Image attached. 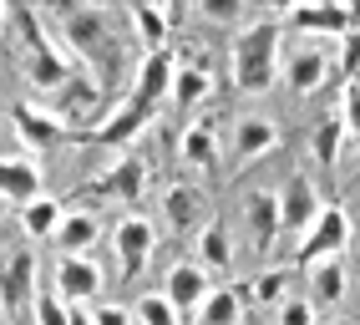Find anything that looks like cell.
Listing matches in <instances>:
<instances>
[{
  "label": "cell",
  "mask_w": 360,
  "mask_h": 325,
  "mask_svg": "<svg viewBox=\"0 0 360 325\" xmlns=\"http://www.w3.org/2000/svg\"><path fill=\"white\" fill-rule=\"evenodd\" d=\"M203 189H193V183H173L162 198V214H167V229H178V234H188V229H198L203 219Z\"/></svg>",
  "instance_id": "obj_20"
},
{
  "label": "cell",
  "mask_w": 360,
  "mask_h": 325,
  "mask_svg": "<svg viewBox=\"0 0 360 325\" xmlns=\"http://www.w3.org/2000/svg\"><path fill=\"white\" fill-rule=\"evenodd\" d=\"M340 143H345V117L330 112V117H320V127L309 132V148H315L320 168H335V162H340Z\"/></svg>",
  "instance_id": "obj_26"
},
{
  "label": "cell",
  "mask_w": 360,
  "mask_h": 325,
  "mask_svg": "<svg viewBox=\"0 0 360 325\" xmlns=\"http://www.w3.org/2000/svg\"><path fill=\"white\" fill-rule=\"evenodd\" d=\"M208 20H238V6H224V0H208V6H198Z\"/></svg>",
  "instance_id": "obj_36"
},
{
  "label": "cell",
  "mask_w": 360,
  "mask_h": 325,
  "mask_svg": "<svg viewBox=\"0 0 360 325\" xmlns=\"http://www.w3.org/2000/svg\"><path fill=\"white\" fill-rule=\"evenodd\" d=\"M97 325H132V310H122V305H102V310H97Z\"/></svg>",
  "instance_id": "obj_35"
},
{
  "label": "cell",
  "mask_w": 360,
  "mask_h": 325,
  "mask_svg": "<svg viewBox=\"0 0 360 325\" xmlns=\"http://www.w3.org/2000/svg\"><path fill=\"white\" fill-rule=\"evenodd\" d=\"M56 26H61V41L77 51V66H86V77H97L102 91H107L117 82V66H122L117 15L107 6H61Z\"/></svg>",
  "instance_id": "obj_1"
},
{
  "label": "cell",
  "mask_w": 360,
  "mask_h": 325,
  "mask_svg": "<svg viewBox=\"0 0 360 325\" xmlns=\"http://www.w3.org/2000/svg\"><path fill=\"white\" fill-rule=\"evenodd\" d=\"M97 234H102V224H97V214H77V208H71V214L61 219V229H56V244H61V254H86L91 244H97Z\"/></svg>",
  "instance_id": "obj_25"
},
{
  "label": "cell",
  "mask_w": 360,
  "mask_h": 325,
  "mask_svg": "<svg viewBox=\"0 0 360 325\" xmlns=\"http://www.w3.org/2000/svg\"><path fill=\"white\" fill-rule=\"evenodd\" d=\"M97 290H102V269L91 265L86 254H61V265H56V295L66 300V305H86Z\"/></svg>",
  "instance_id": "obj_12"
},
{
  "label": "cell",
  "mask_w": 360,
  "mask_h": 325,
  "mask_svg": "<svg viewBox=\"0 0 360 325\" xmlns=\"http://www.w3.org/2000/svg\"><path fill=\"white\" fill-rule=\"evenodd\" d=\"M132 26H137V41L148 46V51H167V41H173V20L183 15L178 6H132Z\"/></svg>",
  "instance_id": "obj_19"
},
{
  "label": "cell",
  "mask_w": 360,
  "mask_h": 325,
  "mask_svg": "<svg viewBox=\"0 0 360 325\" xmlns=\"http://www.w3.org/2000/svg\"><path fill=\"white\" fill-rule=\"evenodd\" d=\"M0 193H6L11 203H36L41 198V162L26 158V153H6L0 158Z\"/></svg>",
  "instance_id": "obj_13"
},
{
  "label": "cell",
  "mask_w": 360,
  "mask_h": 325,
  "mask_svg": "<svg viewBox=\"0 0 360 325\" xmlns=\"http://www.w3.org/2000/svg\"><path fill=\"white\" fill-rule=\"evenodd\" d=\"M71 325H97V315L82 310V305H71Z\"/></svg>",
  "instance_id": "obj_37"
},
{
  "label": "cell",
  "mask_w": 360,
  "mask_h": 325,
  "mask_svg": "<svg viewBox=\"0 0 360 325\" xmlns=\"http://www.w3.org/2000/svg\"><path fill=\"white\" fill-rule=\"evenodd\" d=\"M36 249H11L0 260V310L11 325H31L36 320Z\"/></svg>",
  "instance_id": "obj_4"
},
{
  "label": "cell",
  "mask_w": 360,
  "mask_h": 325,
  "mask_svg": "<svg viewBox=\"0 0 360 325\" xmlns=\"http://www.w3.org/2000/svg\"><path fill=\"white\" fill-rule=\"evenodd\" d=\"M61 203L56 198H36V203H26L20 208V229H26L31 239H56V229H61Z\"/></svg>",
  "instance_id": "obj_27"
},
{
  "label": "cell",
  "mask_w": 360,
  "mask_h": 325,
  "mask_svg": "<svg viewBox=\"0 0 360 325\" xmlns=\"http://www.w3.org/2000/svg\"><path fill=\"white\" fill-rule=\"evenodd\" d=\"M309 295H315V305H325V310L345 300V260H340V254L309 265Z\"/></svg>",
  "instance_id": "obj_23"
},
{
  "label": "cell",
  "mask_w": 360,
  "mask_h": 325,
  "mask_svg": "<svg viewBox=\"0 0 360 325\" xmlns=\"http://www.w3.org/2000/svg\"><path fill=\"white\" fill-rule=\"evenodd\" d=\"M153 117H158V112H148V107H137L132 97H122V102H117V107H112V112H107V117L91 127L86 137H91V143H102V148H127V143H132V137L148 127Z\"/></svg>",
  "instance_id": "obj_10"
},
{
  "label": "cell",
  "mask_w": 360,
  "mask_h": 325,
  "mask_svg": "<svg viewBox=\"0 0 360 325\" xmlns=\"http://www.w3.org/2000/svg\"><path fill=\"white\" fill-rule=\"evenodd\" d=\"M355 72H360V31H350V36H345V51H340V77L350 82Z\"/></svg>",
  "instance_id": "obj_34"
},
{
  "label": "cell",
  "mask_w": 360,
  "mask_h": 325,
  "mask_svg": "<svg viewBox=\"0 0 360 325\" xmlns=\"http://www.w3.org/2000/svg\"><path fill=\"white\" fill-rule=\"evenodd\" d=\"M244 229H249V249L254 254H269V244L279 234V198L269 189H254L244 198Z\"/></svg>",
  "instance_id": "obj_14"
},
{
  "label": "cell",
  "mask_w": 360,
  "mask_h": 325,
  "mask_svg": "<svg viewBox=\"0 0 360 325\" xmlns=\"http://www.w3.org/2000/svg\"><path fill=\"white\" fill-rule=\"evenodd\" d=\"M142 183H148V162L142 158H122L117 168H107L91 193H107V198H122V203H142Z\"/></svg>",
  "instance_id": "obj_16"
},
{
  "label": "cell",
  "mask_w": 360,
  "mask_h": 325,
  "mask_svg": "<svg viewBox=\"0 0 360 325\" xmlns=\"http://www.w3.org/2000/svg\"><path fill=\"white\" fill-rule=\"evenodd\" d=\"M330 51L325 46H295L290 51V87L300 91V97H309V91H320L330 82Z\"/></svg>",
  "instance_id": "obj_15"
},
{
  "label": "cell",
  "mask_w": 360,
  "mask_h": 325,
  "mask_svg": "<svg viewBox=\"0 0 360 325\" xmlns=\"http://www.w3.org/2000/svg\"><path fill=\"white\" fill-rule=\"evenodd\" d=\"M11 26H15V46H20V66H26V77L36 91H56L71 82V61L56 51V41L46 36L41 15L36 11H11Z\"/></svg>",
  "instance_id": "obj_2"
},
{
  "label": "cell",
  "mask_w": 360,
  "mask_h": 325,
  "mask_svg": "<svg viewBox=\"0 0 360 325\" xmlns=\"http://www.w3.org/2000/svg\"><path fill=\"white\" fill-rule=\"evenodd\" d=\"M290 26L309 31V36H350L355 20H350L345 6H325V0H320V6H295L290 11Z\"/></svg>",
  "instance_id": "obj_18"
},
{
  "label": "cell",
  "mask_w": 360,
  "mask_h": 325,
  "mask_svg": "<svg viewBox=\"0 0 360 325\" xmlns=\"http://www.w3.org/2000/svg\"><path fill=\"white\" fill-rule=\"evenodd\" d=\"M198 325H238V290H229V285L208 290L203 310H198Z\"/></svg>",
  "instance_id": "obj_28"
},
{
  "label": "cell",
  "mask_w": 360,
  "mask_h": 325,
  "mask_svg": "<svg viewBox=\"0 0 360 325\" xmlns=\"http://www.w3.org/2000/svg\"><path fill=\"white\" fill-rule=\"evenodd\" d=\"M11 122H15V137H20L26 148H36V153L56 148L61 137L71 132L56 112H46V107H36V102H15V107H11Z\"/></svg>",
  "instance_id": "obj_9"
},
{
  "label": "cell",
  "mask_w": 360,
  "mask_h": 325,
  "mask_svg": "<svg viewBox=\"0 0 360 325\" xmlns=\"http://www.w3.org/2000/svg\"><path fill=\"white\" fill-rule=\"evenodd\" d=\"M178 153H183L188 168H213L219 162V132H213V122H188L178 137Z\"/></svg>",
  "instance_id": "obj_21"
},
{
  "label": "cell",
  "mask_w": 360,
  "mask_h": 325,
  "mask_svg": "<svg viewBox=\"0 0 360 325\" xmlns=\"http://www.w3.org/2000/svg\"><path fill=\"white\" fill-rule=\"evenodd\" d=\"M6 20H11V11H6V6H0V26H6Z\"/></svg>",
  "instance_id": "obj_38"
},
{
  "label": "cell",
  "mask_w": 360,
  "mask_h": 325,
  "mask_svg": "<svg viewBox=\"0 0 360 325\" xmlns=\"http://www.w3.org/2000/svg\"><path fill=\"white\" fill-rule=\"evenodd\" d=\"M350 239V219H345V208L340 203H325L320 208V219L300 234V249H295V260L309 269V265H320V260H335V254L345 249Z\"/></svg>",
  "instance_id": "obj_5"
},
{
  "label": "cell",
  "mask_w": 360,
  "mask_h": 325,
  "mask_svg": "<svg viewBox=\"0 0 360 325\" xmlns=\"http://www.w3.org/2000/svg\"><path fill=\"white\" fill-rule=\"evenodd\" d=\"M137 325H183V315L173 310V300L167 295H142L137 300V310H132Z\"/></svg>",
  "instance_id": "obj_30"
},
{
  "label": "cell",
  "mask_w": 360,
  "mask_h": 325,
  "mask_svg": "<svg viewBox=\"0 0 360 325\" xmlns=\"http://www.w3.org/2000/svg\"><path fill=\"white\" fill-rule=\"evenodd\" d=\"M330 325H350V320H330Z\"/></svg>",
  "instance_id": "obj_39"
},
{
  "label": "cell",
  "mask_w": 360,
  "mask_h": 325,
  "mask_svg": "<svg viewBox=\"0 0 360 325\" xmlns=\"http://www.w3.org/2000/svg\"><path fill=\"white\" fill-rule=\"evenodd\" d=\"M274 143H279V127L269 117H238L233 122V162H238V168L254 162V158H264Z\"/></svg>",
  "instance_id": "obj_17"
},
{
  "label": "cell",
  "mask_w": 360,
  "mask_h": 325,
  "mask_svg": "<svg viewBox=\"0 0 360 325\" xmlns=\"http://www.w3.org/2000/svg\"><path fill=\"white\" fill-rule=\"evenodd\" d=\"M274 325H315V300H284L274 310Z\"/></svg>",
  "instance_id": "obj_32"
},
{
  "label": "cell",
  "mask_w": 360,
  "mask_h": 325,
  "mask_svg": "<svg viewBox=\"0 0 360 325\" xmlns=\"http://www.w3.org/2000/svg\"><path fill=\"white\" fill-rule=\"evenodd\" d=\"M198 265L213 269V274H229L233 244H229V224H224V219H208V224H203V234H198Z\"/></svg>",
  "instance_id": "obj_22"
},
{
  "label": "cell",
  "mask_w": 360,
  "mask_h": 325,
  "mask_svg": "<svg viewBox=\"0 0 360 325\" xmlns=\"http://www.w3.org/2000/svg\"><path fill=\"white\" fill-rule=\"evenodd\" d=\"M208 87H213V77H208L203 61L178 66V72H173V107H178V112H193V107L208 97Z\"/></svg>",
  "instance_id": "obj_24"
},
{
  "label": "cell",
  "mask_w": 360,
  "mask_h": 325,
  "mask_svg": "<svg viewBox=\"0 0 360 325\" xmlns=\"http://www.w3.org/2000/svg\"><path fill=\"white\" fill-rule=\"evenodd\" d=\"M36 325H71V305L61 295H36Z\"/></svg>",
  "instance_id": "obj_31"
},
{
  "label": "cell",
  "mask_w": 360,
  "mask_h": 325,
  "mask_svg": "<svg viewBox=\"0 0 360 325\" xmlns=\"http://www.w3.org/2000/svg\"><path fill=\"white\" fill-rule=\"evenodd\" d=\"M173 72H178L173 51H148V56L137 61V82H132L127 97H132L137 107L158 112V102H162V97H173Z\"/></svg>",
  "instance_id": "obj_6"
},
{
  "label": "cell",
  "mask_w": 360,
  "mask_h": 325,
  "mask_svg": "<svg viewBox=\"0 0 360 325\" xmlns=\"http://www.w3.org/2000/svg\"><path fill=\"white\" fill-rule=\"evenodd\" d=\"M112 249H117V274H122V280H137L142 265H148V254H153V224L142 214L122 219L112 229Z\"/></svg>",
  "instance_id": "obj_7"
},
{
  "label": "cell",
  "mask_w": 360,
  "mask_h": 325,
  "mask_svg": "<svg viewBox=\"0 0 360 325\" xmlns=\"http://www.w3.org/2000/svg\"><path fill=\"white\" fill-rule=\"evenodd\" d=\"M274 66H279V20H269V15L249 20V26L233 36V82H238V91H249V97L269 91Z\"/></svg>",
  "instance_id": "obj_3"
},
{
  "label": "cell",
  "mask_w": 360,
  "mask_h": 325,
  "mask_svg": "<svg viewBox=\"0 0 360 325\" xmlns=\"http://www.w3.org/2000/svg\"><path fill=\"white\" fill-rule=\"evenodd\" d=\"M259 305H269V310H279L284 300H290V269H264L259 280H254V290H249Z\"/></svg>",
  "instance_id": "obj_29"
},
{
  "label": "cell",
  "mask_w": 360,
  "mask_h": 325,
  "mask_svg": "<svg viewBox=\"0 0 360 325\" xmlns=\"http://www.w3.org/2000/svg\"><path fill=\"white\" fill-rule=\"evenodd\" d=\"M340 117H345V127L360 132V72L345 82V107H340Z\"/></svg>",
  "instance_id": "obj_33"
},
{
  "label": "cell",
  "mask_w": 360,
  "mask_h": 325,
  "mask_svg": "<svg viewBox=\"0 0 360 325\" xmlns=\"http://www.w3.org/2000/svg\"><path fill=\"white\" fill-rule=\"evenodd\" d=\"M315 219H320V193H315V183H309V173L295 168L290 183H284V193H279V229L304 234Z\"/></svg>",
  "instance_id": "obj_8"
},
{
  "label": "cell",
  "mask_w": 360,
  "mask_h": 325,
  "mask_svg": "<svg viewBox=\"0 0 360 325\" xmlns=\"http://www.w3.org/2000/svg\"><path fill=\"white\" fill-rule=\"evenodd\" d=\"M167 300H173V310L188 320V315H198L203 310V300H208V269L198 265V260H183V265H173L167 269V290H162Z\"/></svg>",
  "instance_id": "obj_11"
}]
</instances>
